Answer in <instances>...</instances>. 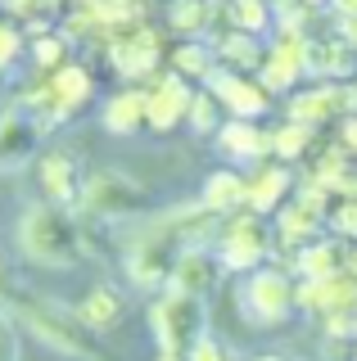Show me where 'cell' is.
Masks as SVG:
<instances>
[{
    "label": "cell",
    "mask_w": 357,
    "mask_h": 361,
    "mask_svg": "<svg viewBox=\"0 0 357 361\" xmlns=\"http://www.w3.org/2000/svg\"><path fill=\"white\" fill-rule=\"evenodd\" d=\"M77 203H82L86 212H95V217H104V221H127V217H140L150 199H145V185L136 176L109 167V172H91V176H86Z\"/></svg>",
    "instance_id": "6"
},
{
    "label": "cell",
    "mask_w": 357,
    "mask_h": 361,
    "mask_svg": "<svg viewBox=\"0 0 357 361\" xmlns=\"http://www.w3.org/2000/svg\"><path fill=\"white\" fill-rule=\"evenodd\" d=\"M18 54H23V32H18V23L0 18V73L18 63Z\"/></svg>",
    "instance_id": "33"
},
{
    "label": "cell",
    "mask_w": 357,
    "mask_h": 361,
    "mask_svg": "<svg viewBox=\"0 0 357 361\" xmlns=\"http://www.w3.org/2000/svg\"><path fill=\"white\" fill-rule=\"evenodd\" d=\"M145 118H150V95H145V86L118 90V95H109V104L99 109V122H104V131H114V135L140 131Z\"/></svg>",
    "instance_id": "21"
},
{
    "label": "cell",
    "mask_w": 357,
    "mask_h": 361,
    "mask_svg": "<svg viewBox=\"0 0 357 361\" xmlns=\"http://www.w3.org/2000/svg\"><path fill=\"white\" fill-rule=\"evenodd\" d=\"M272 231H276V240H281V244L303 248V244H312V240H321V235H326V212L312 208V203H303V199L294 195L289 203H281Z\"/></svg>",
    "instance_id": "17"
},
{
    "label": "cell",
    "mask_w": 357,
    "mask_h": 361,
    "mask_svg": "<svg viewBox=\"0 0 357 361\" xmlns=\"http://www.w3.org/2000/svg\"><path fill=\"white\" fill-rule=\"evenodd\" d=\"M294 176L285 163H253V172L244 176V208L258 212V217H276L281 203H289Z\"/></svg>",
    "instance_id": "14"
},
{
    "label": "cell",
    "mask_w": 357,
    "mask_h": 361,
    "mask_svg": "<svg viewBox=\"0 0 357 361\" xmlns=\"http://www.w3.org/2000/svg\"><path fill=\"white\" fill-rule=\"evenodd\" d=\"M77 316H82V325L91 334H104L127 316V293L114 289V285H95V289H86L82 302H77Z\"/></svg>",
    "instance_id": "22"
},
{
    "label": "cell",
    "mask_w": 357,
    "mask_h": 361,
    "mask_svg": "<svg viewBox=\"0 0 357 361\" xmlns=\"http://www.w3.org/2000/svg\"><path fill=\"white\" fill-rule=\"evenodd\" d=\"M339 27H344L339 37L349 41V45H357V14H353V18H339Z\"/></svg>",
    "instance_id": "37"
},
{
    "label": "cell",
    "mask_w": 357,
    "mask_h": 361,
    "mask_svg": "<svg viewBox=\"0 0 357 361\" xmlns=\"http://www.w3.org/2000/svg\"><path fill=\"white\" fill-rule=\"evenodd\" d=\"M145 95H150V118H145V127H150V131H172V127H181V122L190 118L195 90L186 86L181 73H159V77H150Z\"/></svg>",
    "instance_id": "10"
},
{
    "label": "cell",
    "mask_w": 357,
    "mask_h": 361,
    "mask_svg": "<svg viewBox=\"0 0 357 361\" xmlns=\"http://www.w3.org/2000/svg\"><path fill=\"white\" fill-rule=\"evenodd\" d=\"M240 307L253 325H281L289 321V312L298 307V285H294V271L281 267H258L244 276L240 285Z\"/></svg>",
    "instance_id": "4"
},
{
    "label": "cell",
    "mask_w": 357,
    "mask_h": 361,
    "mask_svg": "<svg viewBox=\"0 0 357 361\" xmlns=\"http://www.w3.org/2000/svg\"><path fill=\"white\" fill-rule=\"evenodd\" d=\"M176 253H181V244H176V240H163V235L140 231L136 244L127 248V280L136 289H145V293H163L167 280H172Z\"/></svg>",
    "instance_id": "7"
},
{
    "label": "cell",
    "mask_w": 357,
    "mask_h": 361,
    "mask_svg": "<svg viewBox=\"0 0 357 361\" xmlns=\"http://www.w3.org/2000/svg\"><path fill=\"white\" fill-rule=\"evenodd\" d=\"M344 262H349V240H339V235L326 240V235H321V240H312V244L298 248L289 271L303 276V280H330V276H349Z\"/></svg>",
    "instance_id": "18"
},
{
    "label": "cell",
    "mask_w": 357,
    "mask_h": 361,
    "mask_svg": "<svg viewBox=\"0 0 357 361\" xmlns=\"http://www.w3.org/2000/svg\"><path fill=\"white\" fill-rule=\"evenodd\" d=\"M63 54H68V41L63 37H37L32 41V63L41 68V73H54V68H63Z\"/></svg>",
    "instance_id": "31"
},
{
    "label": "cell",
    "mask_w": 357,
    "mask_h": 361,
    "mask_svg": "<svg viewBox=\"0 0 357 361\" xmlns=\"http://www.w3.org/2000/svg\"><path fill=\"white\" fill-rule=\"evenodd\" d=\"M344 271H349V276H353V280H357V240H353V244H349V262H344Z\"/></svg>",
    "instance_id": "39"
},
{
    "label": "cell",
    "mask_w": 357,
    "mask_h": 361,
    "mask_svg": "<svg viewBox=\"0 0 357 361\" xmlns=\"http://www.w3.org/2000/svg\"><path fill=\"white\" fill-rule=\"evenodd\" d=\"M330 231L339 235V240H357V199H339L330 208Z\"/></svg>",
    "instance_id": "32"
},
{
    "label": "cell",
    "mask_w": 357,
    "mask_h": 361,
    "mask_svg": "<svg viewBox=\"0 0 357 361\" xmlns=\"http://www.w3.org/2000/svg\"><path fill=\"white\" fill-rule=\"evenodd\" d=\"M217 109H222V99L213 95V90H199V95L190 99V127L199 131V135H217Z\"/></svg>",
    "instance_id": "30"
},
{
    "label": "cell",
    "mask_w": 357,
    "mask_h": 361,
    "mask_svg": "<svg viewBox=\"0 0 357 361\" xmlns=\"http://www.w3.org/2000/svg\"><path fill=\"white\" fill-rule=\"evenodd\" d=\"M204 208H213L217 217H231V212H244V176L240 172H213L204 180V195H199Z\"/></svg>",
    "instance_id": "24"
},
{
    "label": "cell",
    "mask_w": 357,
    "mask_h": 361,
    "mask_svg": "<svg viewBox=\"0 0 357 361\" xmlns=\"http://www.w3.org/2000/svg\"><path fill=\"white\" fill-rule=\"evenodd\" d=\"M172 73H181V77H208V73H213V50L199 45V41H181L172 50Z\"/></svg>",
    "instance_id": "29"
},
{
    "label": "cell",
    "mask_w": 357,
    "mask_h": 361,
    "mask_svg": "<svg viewBox=\"0 0 357 361\" xmlns=\"http://www.w3.org/2000/svg\"><path fill=\"white\" fill-rule=\"evenodd\" d=\"M18 253L32 267L73 271L86 253V235L59 203H32L23 217H18Z\"/></svg>",
    "instance_id": "1"
},
{
    "label": "cell",
    "mask_w": 357,
    "mask_h": 361,
    "mask_svg": "<svg viewBox=\"0 0 357 361\" xmlns=\"http://www.w3.org/2000/svg\"><path fill=\"white\" fill-rule=\"evenodd\" d=\"M298 307L312 312V316H339V312H357V280H353V276L303 280V285H298Z\"/></svg>",
    "instance_id": "16"
},
{
    "label": "cell",
    "mask_w": 357,
    "mask_h": 361,
    "mask_svg": "<svg viewBox=\"0 0 357 361\" xmlns=\"http://www.w3.org/2000/svg\"><path fill=\"white\" fill-rule=\"evenodd\" d=\"M253 361H285V357H276V353H262V357H253Z\"/></svg>",
    "instance_id": "41"
},
{
    "label": "cell",
    "mask_w": 357,
    "mask_h": 361,
    "mask_svg": "<svg viewBox=\"0 0 357 361\" xmlns=\"http://www.w3.org/2000/svg\"><path fill=\"white\" fill-rule=\"evenodd\" d=\"M353 361H357V338H353Z\"/></svg>",
    "instance_id": "43"
},
{
    "label": "cell",
    "mask_w": 357,
    "mask_h": 361,
    "mask_svg": "<svg viewBox=\"0 0 357 361\" xmlns=\"http://www.w3.org/2000/svg\"><path fill=\"white\" fill-rule=\"evenodd\" d=\"M37 140H41L37 118H32L28 109H9L5 118H0V167L14 172V167L32 163V158H37Z\"/></svg>",
    "instance_id": "15"
},
{
    "label": "cell",
    "mask_w": 357,
    "mask_h": 361,
    "mask_svg": "<svg viewBox=\"0 0 357 361\" xmlns=\"http://www.w3.org/2000/svg\"><path fill=\"white\" fill-rule=\"evenodd\" d=\"M154 361H186V353H159Z\"/></svg>",
    "instance_id": "40"
},
{
    "label": "cell",
    "mask_w": 357,
    "mask_h": 361,
    "mask_svg": "<svg viewBox=\"0 0 357 361\" xmlns=\"http://www.w3.org/2000/svg\"><path fill=\"white\" fill-rule=\"evenodd\" d=\"M231 27L262 37L267 27H276V9H272V0H231Z\"/></svg>",
    "instance_id": "28"
},
{
    "label": "cell",
    "mask_w": 357,
    "mask_h": 361,
    "mask_svg": "<svg viewBox=\"0 0 357 361\" xmlns=\"http://www.w3.org/2000/svg\"><path fill=\"white\" fill-rule=\"evenodd\" d=\"M208 90L222 99V109L231 113V118H262L267 109H272V90H267L262 82H253V77L236 73V68H213V73L204 77Z\"/></svg>",
    "instance_id": "9"
},
{
    "label": "cell",
    "mask_w": 357,
    "mask_h": 361,
    "mask_svg": "<svg viewBox=\"0 0 357 361\" xmlns=\"http://www.w3.org/2000/svg\"><path fill=\"white\" fill-rule=\"evenodd\" d=\"M217 145H222L226 158H240V163H262V158H272V131H262L258 122H249V118L222 122Z\"/></svg>",
    "instance_id": "19"
},
{
    "label": "cell",
    "mask_w": 357,
    "mask_h": 361,
    "mask_svg": "<svg viewBox=\"0 0 357 361\" xmlns=\"http://www.w3.org/2000/svg\"><path fill=\"white\" fill-rule=\"evenodd\" d=\"M0 361H18V321H14V312H0Z\"/></svg>",
    "instance_id": "34"
},
{
    "label": "cell",
    "mask_w": 357,
    "mask_h": 361,
    "mask_svg": "<svg viewBox=\"0 0 357 361\" xmlns=\"http://www.w3.org/2000/svg\"><path fill=\"white\" fill-rule=\"evenodd\" d=\"M222 271H226V267H222L217 248L186 244L181 253H176V262H172V280H167V289H181V293H195V298H208V293L217 289Z\"/></svg>",
    "instance_id": "12"
},
{
    "label": "cell",
    "mask_w": 357,
    "mask_h": 361,
    "mask_svg": "<svg viewBox=\"0 0 357 361\" xmlns=\"http://www.w3.org/2000/svg\"><path fill=\"white\" fill-rule=\"evenodd\" d=\"M167 23H172L186 41H195L199 32L213 27V0H172V5H167Z\"/></svg>",
    "instance_id": "26"
},
{
    "label": "cell",
    "mask_w": 357,
    "mask_h": 361,
    "mask_svg": "<svg viewBox=\"0 0 357 361\" xmlns=\"http://www.w3.org/2000/svg\"><path fill=\"white\" fill-rule=\"evenodd\" d=\"M334 113H357V86L349 82H321L312 90H298V95H289V118L294 122H308V127H321V122H330Z\"/></svg>",
    "instance_id": "11"
},
{
    "label": "cell",
    "mask_w": 357,
    "mask_h": 361,
    "mask_svg": "<svg viewBox=\"0 0 357 361\" xmlns=\"http://www.w3.org/2000/svg\"><path fill=\"white\" fill-rule=\"evenodd\" d=\"M0 289H5V257H0Z\"/></svg>",
    "instance_id": "42"
},
{
    "label": "cell",
    "mask_w": 357,
    "mask_h": 361,
    "mask_svg": "<svg viewBox=\"0 0 357 361\" xmlns=\"http://www.w3.org/2000/svg\"><path fill=\"white\" fill-rule=\"evenodd\" d=\"M303 73H308V37L303 32H281L258 68V82L276 95V90H289Z\"/></svg>",
    "instance_id": "13"
},
{
    "label": "cell",
    "mask_w": 357,
    "mask_h": 361,
    "mask_svg": "<svg viewBox=\"0 0 357 361\" xmlns=\"http://www.w3.org/2000/svg\"><path fill=\"white\" fill-rule=\"evenodd\" d=\"M330 5H334V14H339V18H353L357 14V0H330Z\"/></svg>",
    "instance_id": "38"
},
{
    "label": "cell",
    "mask_w": 357,
    "mask_h": 361,
    "mask_svg": "<svg viewBox=\"0 0 357 361\" xmlns=\"http://www.w3.org/2000/svg\"><path fill=\"white\" fill-rule=\"evenodd\" d=\"M37 180H41V190L50 195V203H73L77 195H82L73 158H68V154H59V149L37 158Z\"/></svg>",
    "instance_id": "23"
},
{
    "label": "cell",
    "mask_w": 357,
    "mask_h": 361,
    "mask_svg": "<svg viewBox=\"0 0 357 361\" xmlns=\"http://www.w3.org/2000/svg\"><path fill=\"white\" fill-rule=\"evenodd\" d=\"M150 330H154L159 353H190L199 338L208 334V307H204V298L181 293V289L154 293V302H150Z\"/></svg>",
    "instance_id": "3"
},
{
    "label": "cell",
    "mask_w": 357,
    "mask_h": 361,
    "mask_svg": "<svg viewBox=\"0 0 357 361\" xmlns=\"http://www.w3.org/2000/svg\"><path fill=\"white\" fill-rule=\"evenodd\" d=\"M308 73L326 77V82H349L357 73V45H349L344 37L308 41Z\"/></svg>",
    "instance_id": "20"
},
{
    "label": "cell",
    "mask_w": 357,
    "mask_h": 361,
    "mask_svg": "<svg viewBox=\"0 0 357 361\" xmlns=\"http://www.w3.org/2000/svg\"><path fill=\"white\" fill-rule=\"evenodd\" d=\"M312 131H317V127L285 118L281 127L272 131V158H281V163H298V158H303V154L312 149Z\"/></svg>",
    "instance_id": "27"
},
{
    "label": "cell",
    "mask_w": 357,
    "mask_h": 361,
    "mask_svg": "<svg viewBox=\"0 0 357 361\" xmlns=\"http://www.w3.org/2000/svg\"><path fill=\"white\" fill-rule=\"evenodd\" d=\"M9 312H14L18 325H28V330L46 348H54V353L77 357V361H95L99 357L95 343H91V330H86L82 316H77V307H63V302L41 298V293H18Z\"/></svg>",
    "instance_id": "2"
},
{
    "label": "cell",
    "mask_w": 357,
    "mask_h": 361,
    "mask_svg": "<svg viewBox=\"0 0 357 361\" xmlns=\"http://www.w3.org/2000/svg\"><path fill=\"white\" fill-rule=\"evenodd\" d=\"M159 37H154V27H145V23H118V27H109V63L118 68L122 77H154V68H159Z\"/></svg>",
    "instance_id": "8"
},
{
    "label": "cell",
    "mask_w": 357,
    "mask_h": 361,
    "mask_svg": "<svg viewBox=\"0 0 357 361\" xmlns=\"http://www.w3.org/2000/svg\"><path fill=\"white\" fill-rule=\"evenodd\" d=\"M217 59H222V63H231L236 73H244V68H262L267 50L258 45V37H253V32L231 27L226 37H217Z\"/></svg>",
    "instance_id": "25"
},
{
    "label": "cell",
    "mask_w": 357,
    "mask_h": 361,
    "mask_svg": "<svg viewBox=\"0 0 357 361\" xmlns=\"http://www.w3.org/2000/svg\"><path fill=\"white\" fill-rule=\"evenodd\" d=\"M276 248V235L272 226H267L258 212H231L226 226L217 231V257L226 271H240V276H249V271H258L267 257H272Z\"/></svg>",
    "instance_id": "5"
},
{
    "label": "cell",
    "mask_w": 357,
    "mask_h": 361,
    "mask_svg": "<svg viewBox=\"0 0 357 361\" xmlns=\"http://www.w3.org/2000/svg\"><path fill=\"white\" fill-rule=\"evenodd\" d=\"M339 145H344L349 154H357V113H353L349 122H344V135H339Z\"/></svg>",
    "instance_id": "36"
},
{
    "label": "cell",
    "mask_w": 357,
    "mask_h": 361,
    "mask_svg": "<svg viewBox=\"0 0 357 361\" xmlns=\"http://www.w3.org/2000/svg\"><path fill=\"white\" fill-rule=\"evenodd\" d=\"M186 361H226V348L217 343V338H199V343L190 348V353H186Z\"/></svg>",
    "instance_id": "35"
}]
</instances>
